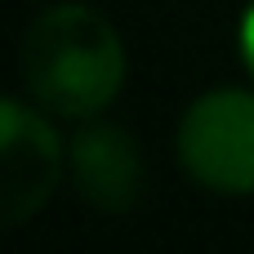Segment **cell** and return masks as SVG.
I'll use <instances>...</instances> for the list:
<instances>
[{"instance_id": "1", "label": "cell", "mask_w": 254, "mask_h": 254, "mask_svg": "<svg viewBox=\"0 0 254 254\" xmlns=\"http://www.w3.org/2000/svg\"><path fill=\"white\" fill-rule=\"evenodd\" d=\"M22 85L58 116L103 112L125 80V49L116 27L89 4H54L22 36Z\"/></svg>"}, {"instance_id": "2", "label": "cell", "mask_w": 254, "mask_h": 254, "mask_svg": "<svg viewBox=\"0 0 254 254\" xmlns=\"http://www.w3.org/2000/svg\"><path fill=\"white\" fill-rule=\"evenodd\" d=\"M179 156L201 188L254 192V94H201L179 125Z\"/></svg>"}, {"instance_id": "3", "label": "cell", "mask_w": 254, "mask_h": 254, "mask_svg": "<svg viewBox=\"0 0 254 254\" xmlns=\"http://www.w3.org/2000/svg\"><path fill=\"white\" fill-rule=\"evenodd\" d=\"M63 174V147L54 129L27 112L18 98H4L0 107V210L4 223H22L31 210H40Z\"/></svg>"}, {"instance_id": "4", "label": "cell", "mask_w": 254, "mask_h": 254, "mask_svg": "<svg viewBox=\"0 0 254 254\" xmlns=\"http://www.w3.org/2000/svg\"><path fill=\"white\" fill-rule=\"evenodd\" d=\"M71 170L76 188L107 214H125L138 201L143 165L134 152V138L116 125H89L71 143Z\"/></svg>"}, {"instance_id": "5", "label": "cell", "mask_w": 254, "mask_h": 254, "mask_svg": "<svg viewBox=\"0 0 254 254\" xmlns=\"http://www.w3.org/2000/svg\"><path fill=\"white\" fill-rule=\"evenodd\" d=\"M241 54H246V63H250V71H254V4L241 18Z\"/></svg>"}]
</instances>
